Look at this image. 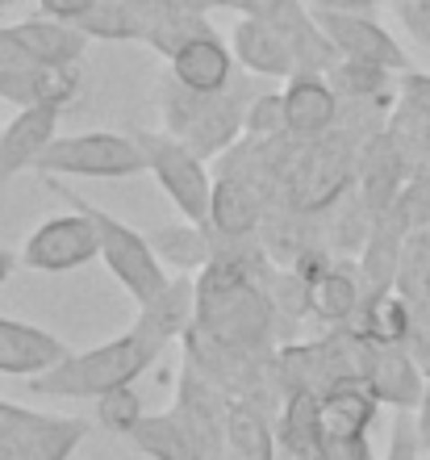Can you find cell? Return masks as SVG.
I'll return each instance as SVG.
<instances>
[{
    "instance_id": "ffe728a7",
    "label": "cell",
    "mask_w": 430,
    "mask_h": 460,
    "mask_svg": "<svg viewBox=\"0 0 430 460\" xmlns=\"http://www.w3.org/2000/svg\"><path fill=\"white\" fill-rule=\"evenodd\" d=\"M414 423H418L422 452H430V373H426V389H422V402H418V411H414Z\"/></svg>"
},
{
    "instance_id": "30bf717a",
    "label": "cell",
    "mask_w": 430,
    "mask_h": 460,
    "mask_svg": "<svg viewBox=\"0 0 430 460\" xmlns=\"http://www.w3.org/2000/svg\"><path fill=\"white\" fill-rule=\"evenodd\" d=\"M50 126H55V110L38 105V110L22 113L9 130L0 134V181H9L13 172H22L42 159V151L50 146Z\"/></svg>"
},
{
    "instance_id": "ac0fdd59",
    "label": "cell",
    "mask_w": 430,
    "mask_h": 460,
    "mask_svg": "<svg viewBox=\"0 0 430 460\" xmlns=\"http://www.w3.org/2000/svg\"><path fill=\"white\" fill-rule=\"evenodd\" d=\"M384 460H422V439H418L414 411H397L393 427H389V452H384Z\"/></svg>"
},
{
    "instance_id": "8fae6325",
    "label": "cell",
    "mask_w": 430,
    "mask_h": 460,
    "mask_svg": "<svg viewBox=\"0 0 430 460\" xmlns=\"http://www.w3.org/2000/svg\"><path fill=\"white\" fill-rule=\"evenodd\" d=\"M222 460H276V427L259 406L234 402L226 431V456Z\"/></svg>"
},
{
    "instance_id": "5b68a950",
    "label": "cell",
    "mask_w": 430,
    "mask_h": 460,
    "mask_svg": "<svg viewBox=\"0 0 430 460\" xmlns=\"http://www.w3.org/2000/svg\"><path fill=\"white\" fill-rule=\"evenodd\" d=\"M25 268L34 272H67V268L88 264L92 255H101V234L96 222L84 209H75L67 218H50L25 239Z\"/></svg>"
},
{
    "instance_id": "44dd1931",
    "label": "cell",
    "mask_w": 430,
    "mask_h": 460,
    "mask_svg": "<svg viewBox=\"0 0 430 460\" xmlns=\"http://www.w3.org/2000/svg\"><path fill=\"white\" fill-rule=\"evenodd\" d=\"M47 4H50L55 13H80L88 0H47Z\"/></svg>"
},
{
    "instance_id": "3957f363",
    "label": "cell",
    "mask_w": 430,
    "mask_h": 460,
    "mask_svg": "<svg viewBox=\"0 0 430 460\" xmlns=\"http://www.w3.org/2000/svg\"><path fill=\"white\" fill-rule=\"evenodd\" d=\"M230 411H234V398L226 389H217L209 376H201L192 364H184L180 373V389H176V414L184 431L197 439L205 460H222L226 456V431H230Z\"/></svg>"
},
{
    "instance_id": "9c48e42d",
    "label": "cell",
    "mask_w": 430,
    "mask_h": 460,
    "mask_svg": "<svg viewBox=\"0 0 430 460\" xmlns=\"http://www.w3.org/2000/svg\"><path fill=\"white\" fill-rule=\"evenodd\" d=\"M372 394L381 398V406L393 411H418L422 389H426V368H422L406 348H376V364H372Z\"/></svg>"
},
{
    "instance_id": "277c9868",
    "label": "cell",
    "mask_w": 430,
    "mask_h": 460,
    "mask_svg": "<svg viewBox=\"0 0 430 460\" xmlns=\"http://www.w3.org/2000/svg\"><path fill=\"white\" fill-rule=\"evenodd\" d=\"M42 172H75V176H134L146 168L143 146L113 138V134H80L50 143L38 159Z\"/></svg>"
},
{
    "instance_id": "9a60e30c",
    "label": "cell",
    "mask_w": 430,
    "mask_h": 460,
    "mask_svg": "<svg viewBox=\"0 0 430 460\" xmlns=\"http://www.w3.org/2000/svg\"><path fill=\"white\" fill-rule=\"evenodd\" d=\"M180 80L197 93H209V88L222 84L226 75V55L214 47V42H192V47L180 50V63H176Z\"/></svg>"
},
{
    "instance_id": "7c38bea8",
    "label": "cell",
    "mask_w": 430,
    "mask_h": 460,
    "mask_svg": "<svg viewBox=\"0 0 430 460\" xmlns=\"http://www.w3.org/2000/svg\"><path fill=\"white\" fill-rule=\"evenodd\" d=\"M130 439H134V448L146 452L151 460H205L201 448H197V439L184 431V423L171 411L146 414L143 423L130 431Z\"/></svg>"
},
{
    "instance_id": "52a82bcc",
    "label": "cell",
    "mask_w": 430,
    "mask_h": 460,
    "mask_svg": "<svg viewBox=\"0 0 430 460\" xmlns=\"http://www.w3.org/2000/svg\"><path fill=\"white\" fill-rule=\"evenodd\" d=\"M67 360V348H63L55 335L30 327V323H13V318H0V373L9 376H42L50 373L55 364Z\"/></svg>"
},
{
    "instance_id": "e0dca14e",
    "label": "cell",
    "mask_w": 430,
    "mask_h": 460,
    "mask_svg": "<svg viewBox=\"0 0 430 460\" xmlns=\"http://www.w3.org/2000/svg\"><path fill=\"white\" fill-rule=\"evenodd\" d=\"M96 419L109 427V431H118V436H130L134 427L146 419L143 411V398L134 394L130 385H121V389H109L105 398H96Z\"/></svg>"
},
{
    "instance_id": "4fadbf2b",
    "label": "cell",
    "mask_w": 430,
    "mask_h": 460,
    "mask_svg": "<svg viewBox=\"0 0 430 460\" xmlns=\"http://www.w3.org/2000/svg\"><path fill=\"white\" fill-rule=\"evenodd\" d=\"M359 302H364V293H359V280L351 268L330 264L310 280V314H318L322 323H347Z\"/></svg>"
},
{
    "instance_id": "2e32d148",
    "label": "cell",
    "mask_w": 430,
    "mask_h": 460,
    "mask_svg": "<svg viewBox=\"0 0 430 460\" xmlns=\"http://www.w3.org/2000/svg\"><path fill=\"white\" fill-rule=\"evenodd\" d=\"M155 252L180 268H197L209 260V234L197 226H168L155 234Z\"/></svg>"
},
{
    "instance_id": "ba28073f",
    "label": "cell",
    "mask_w": 430,
    "mask_h": 460,
    "mask_svg": "<svg viewBox=\"0 0 430 460\" xmlns=\"http://www.w3.org/2000/svg\"><path fill=\"white\" fill-rule=\"evenodd\" d=\"M381 414V398L368 381H343L318 398V431L322 436H368Z\"/></svg>"
},
{
    "instance_id": "6da1fadb",
    "label": "cell",
    "mask_w": 430,
    "mask_h": 460,
    "mask_svg": "<svg viewBox=\"0 0 430 460\" xmlns=\"http://www.w3.org/2000/svg\"><path fill=\"white\" fill-rule=\"evenodd\" d=\"M163 348L168 343L138 323L121 340H109L101 348L84 351V356H67L50 373L30 376V394H42V398H105L109 389L134 385L159 360Z\"/></svg>"
},
{
    "instance_id": "d6986e66",
    "label": "cell",
    "mask_w": 430,
    "mask_h": 460,
    "mask_svg": "<svg viewBox=\"0 0 430 460\" xmlns=\"http://www.w3.org/2000/svg\"><path fill=\"white\" fill-rule=\"evenodd\" d=\"M318 460H372L368 436H322Z\"/></svg>"
},
{
    "instance_id": "8992f818",
    "label": "cell",
    "mask_w": 430,
    "mask_h": 460,
    "mask_svg": "<svg viewBox=\"0 0 430 460\" xmlns=\"http://www.w3.org/2000/svg\"><path fill=\"white\" fill-rule=\"evenodd\" d=\"M143 155L146 168H155V176L163 181V189L171 193V201L180 206V214L192 222H205L214 214V197H209V181H205L201 164L176 143H163V138H143Z\"/></svg>"
},
{
    "instance_id": "7a4b0ae2",
    "label": "cell",
    "mask_w": 430,
    "mask_h": 460,
    "mask_svg": "<svg viewBox=\"0 0 430 460\" xmlns=\"http://www.w3.org/2000/svg\"><path fill=\"white\" fill-rule=\"evenodd\" d=\"M59 197H67L75 209H84L88 218L96 222V234H101V255L109 260V268H113V277L130 289V297L138 305H151L159 297V293L168 289L171 280L163 277V268H159L155 252H151V243H143V234H134L126 222L109 218V214H101L96 206H88V201H80L75 193H67V189H59Z\"/></svg>"
},
{
    "instance_id": "7402d4cb",
    "label": "cell",
    "mask_w": 430,
    "mask_h": 460,
    "mask_svg": "<svg viewBox=\"0 0 430 460\" xmlns=\"http://www.w3.org/2000/svg\"><path fill=\"white\" fill-rule=\"evenodd\" d=\"M9 268H13V255H9V252H0V285L9 280Z\"/></svg>"
},
{
    "instance_id": "5bb4252c",
    "label": "cell",
    "mask_w": 430,
    "mask_h": 460,
    "mask_svg": "<svg viewBox=\"0 0 430 460\" xmlns=\"http://www.w3.org/2000/svg\"><path fill=\"white\" fill-rule=\"evenodd\" d=\"M209 218L217 222V230H226V234H247L259 218V197L239 181H226L217 184L214 193V214Z\"/></svg>"
}]
</instances>
